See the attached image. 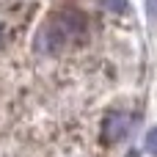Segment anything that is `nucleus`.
Returning <instances> with one entry per match:
<instances>
[{"label": "nucleus", "instance_id": "nucleus-1", "mask_svg": "<svg viewBox=\"0 0 157 157\" xmlns=\"http://www.w3.org/2000/svg\"><path fill=\"white\" fill-rule=\"evenodd\" d=\"M83 33H86V17H83L80 11H75V8H63V11H58V14H52V17L44 22V28L39 30V36H36V50L52 55V52L63 50L66 44L77 41Z\"/></svg>", "mask_w": 157, "mask_h": 157}, {"label": "nucleus", "instance_id": "nucleus-2", "mask_svg": "<svg viewBox=\"0 0 157 157\" xmlns=\"http://www.w3.org/2000/svg\"><path fill=\"white\" fill-rule=\"evenodd\" d=\"M130 124H132V119L127 116V113H108L105 119H102V138H105V144H116V141H121L127 132H130Z\"/></svg>", "mask_w": 157, "mask_h": 157}, {"label": "nucleus", "instance_id": "nucleus-3", "mask_svg": "<svg viewBox=\"0 0 157 157\" xmlns=\"http://www.w3.org/2000/svg\"><path fill=\"white\" fill-rule=\"evenodd\" d=\"M144 146H146V152H149V155H155V157H157V127L146 132V141H144Z\"/></svg>", "mask_w": 157, "mask_h": 157}, {"label": "nucleus", "instance_id": "nucleus-4", "mask_svg": "<svg viewBox=\"0 0 157 157\" xmlns=\"http://www.w3.org/2000/svg\"><path fill=\"white\" fill-rule=\"evenodd\" d=\"M102 3H105V6H108L110 11H119V14L130 8V3H127V0H102Z\"/></svg>", "mask_w": 157, "mask_h": 157}, {"label": "nucleus", "instance_id": "nucleus-5", "mask_svg": "<svg viewBox=\"0 0 157 157\" xmlns=\"http://www.w3.org/2000/svg\"><path fill=\"white\" fill-rule=\"evenodd\" d=\"M152 8H155V14H157V0H152Z\"/></svg>", "mask_w": 157, "mask_h": 157}, {"label": "nucleus", "instance_id": "nucleus-6", "mask_svg": "<svg viewBox=\"0 0 157 157\" xmlns=\"http://www.w3.org/2000/svg\"><path fill=\"white\" fill-rule=\"evenodd\" d=\"M0 44H3V28H0Z\"/></svg>", "mask_w": 157, "mask_h": 157}]
</instances>
